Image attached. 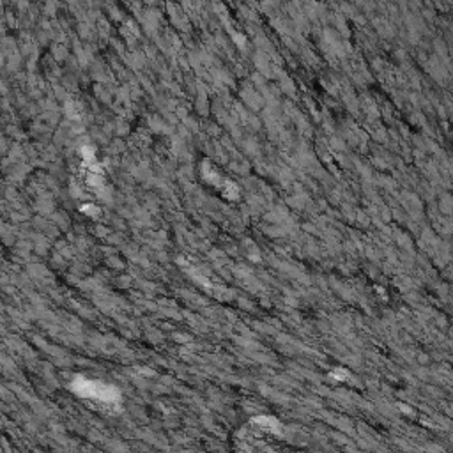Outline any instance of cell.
I'll list each match as a JSON object with an SVG mask.
<instances>
[{
  "label": "cell",
  "mask_w": 453,
  "mask_h": 453,
  "mask_svg": "<svg viewBox=\"0 0 453 453\" xmlns=\"http://www.w3.org/2000/svg\"><path fill=\"white\" fill-rule=\"evenodd\" d=\"M75 390L80 395H85L89 398H99L103 402H112V400L117 398V390L115 388L105 386V384H99V382L80 381L78 384H75Z\"/></svg>",
  "instance_id": "6da1fadb"
}]
</instances>
